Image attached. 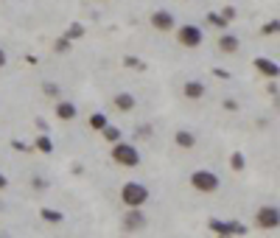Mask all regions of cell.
<instances>
[{
	"label": "cell",
	"instance_id": "10",
	"mask_svg": "<svg viewBox=\"0 0 280 238\" xmlns=\"http://www.w3.org/2000/svg\"><path fill=\"white\" fill-rule=\"evenodd\" d=\"M112 107L118 112H135V107H138V101H135V95L132 93H118L112 98Z\"/></svg>",
	"mask_w": 280,
	"mask_h": 238
},
{
	"label": "cell",
	"instance_id": "6",
	"mask_svg": "<svg viewBox=\"0 0 280 238\" xmlns=\"http://www.w3.org/2000/svg\"><path fill=\"white\" fill-rule=\"evenodd\" d=\"M208 227L216 233V236H244L246 227L241 221H221V219H210Z\"/></svg>",
	"mask_w": 280,
	"mask_h": 238
},
{
	"label": "cell",
	"instance_id": "25",
	"mask_svg": "<svg viewBox=\"0 0 280 238\" xmlns=\"http://www.w3.org/2000/svg\"><path fill=\"white\" fill-rule=\"evenodd\" d=\"M123 62H126L129 68H135V70H143V62H140V59H132V56H126Z\"/></svg>",
	"mask_w": 280,
	"mask_h": 238
},
{
	"label": "cell",
	"instance_id": "22",
	"mask_svg": "<svg viewBox=\"0 0 280 238\" xmlns=\"http://www.w3.org/2000/svg\"><path fill=\"white\" fill-rule=\"evenodd\" d=\"M278 31H280L278 20H272V23H266V26L261 28V34H263V37H275V34H278Z\"/></svg>",
	"mask_w": 280,
	"mask_h": 238
},
{
	"label": "cell",
	"instance_id": "11",
	"mask_svg": "<svg viewBox=\"0 0 280 238\" xmlns=\"http://www.w3.org/2000/svg\"><path fill=\"white\" fill-rule=\"evenodd\" d=\"M185 98H191V101H199L202 95H205V84L202 81H188V84L182 87Z\"/></svg>",
	"mask_w": 280,
	"mask_h": 238
},
{
	"label": "cell",
	"instance_id": "13",
	"mask_svg": "<svg viewBox=\"0 0 280 238\" xmlns=\"http://www.w3.org/2000/svg\"><path fill=\"white\" fill-rule=\"evenodd\" d=\"M238 45H241V42H238V37L224 34V37L219 40V51H221V53H236V51H238Z\"/></svg>",
	"mask_w": 280,
	"mask_h": 238
},
{
	"label": "cell",
	"instance_id": "17",
	"mask_svg": "<svg viewBox=\"0 0 280 238\" xmlns=\"http://www.w3.org/2000/svg\"><path fill=\"white\" fill-rule=\"evenodd\" d=\"M104 126H106V115H104V112H96V115H90V129L101 132Z\"/></svg>",
	"mask_w": 280,
	"mask_h": 238
},
{
	"label": "cell",
	"instance_id": "32",
	"mask_svg": "<svg viewBox=\"0 0 280 238\" xmlns=\"http://www.w3.org/2000/svg\"><path fill=\"white\" fill-rule=\"evenodd\" d=\"M6 185H9V179H6V177H3V174H0V191H3V188H6Z\"/></svg>",
	"mask_w": 280,
	"mask_h": 238
},
{
	"label": "cell",
	"instance_id": "23",
	"mask_svg": "<svg viewBox=\"0 0 280 238\" xmlns=\"http://www.w3.org/2000/svg\"><path fill=\"white\" fill-rule=\"evenodd\" d=\"M42 93L48 95V98H56V95H59V84H53V81H45V84H42Z\"/></svg>",
	"mask_w": 280,
	"mask_h": 238
},
{
	"label": "cell",
	"instance_id": "4",
	"mask_svg": "<svg viewBox=\"0 0 280 238\" xmlns=\"http://www.w3.org/2000/svg\"><path fill=\"white\" fill-rule=\"evenodd\" d=\"M176 42L182 45V48H188V51H193V48H199V45L205 42V34H202L199 26L185 23V26H179V31H176Z\"/></svg>",
	"mask_w": 280,
	"mask_h": 238
},
{
	"label": "cell",
	"instance_id": "19",
	"mask_svg": "<svg viewBox=\"0 0 280 238\" xmlns=\"http://www.w3.org/2000/svg\"><path fill=\"white\" fill-rule=\"evenodd\" d=\"M208 23H210V26H216V28H227L230 26L227 20L221 17V14H216V11H210V14H208Z\"/></svg>",
	"mask_w": 280,
	"mask_h": 238
},
{
	"label": "cell",
	"instance_id": "1",
	"mask_svg": "<svg viewBox=\"0 0 280 238\" xmlns=\"http://www.w3.org/2000/svg\"><path fill=\"white\" fill-rule=\"evenodd\" d=\"M121 202L126 207H143V204L149 202V188L143 185V182H126L121 188Z\"/></svg>",
	"mask_w": 280,
	"mask_h": 238
},
{
	"label": "cell",
	"instance_id": "30",
	"mask_svg": "<svg viewBox=\"0 0 280 238\" xmlns=\"http://www.w3.org/2000/svg\"><path fill=\"white\" fill-rule=\"evenodd\" d=\"M149 135H151V126H140L135 137H149Z\"/></svg>",
	"mask_w": 280,
	"mask_h": 238
},
{
	"label": "cell",
	"instance_id": "28",
	"mask_svg": "<svg viewBox=\"0 0 280 238\" xmlns=\"http://www.w3.org/2000/svg\"><path fill=\"white\" fill-rule=\"evenodd\" d=\"M224 110H227V112H236V110H238V104L233 101V98H227V101H224Z\"/></svg>",
	"mask_w": 280,
	"mask_h": 238
},
{
	"label": "cell",
	"instance_id": "16",
	"mask_svg": "<svg viewBox=\"0 0 280 238\" xmlns=\"http://www.w3.org/2000/svg\"><path fill=\"white\" fill-rule=\"evenodd\" d=\"M101 135H104L106 143H115V140H121V129H118V126H109V123H106V126L101 129Z\"/></svg>",
	"mask_w": 280,
	"mask_h": 238
},
{
	"label": "cell",
	"instance_id": "18",
	"mask_svg": "<svg viewBox=\"0 0 280 238\" xmlns=\"http://www.w3.org/2000/svg\"><path fill=\"white\" fill-rule=\"evenodd\" d=\"M36 149H39L42 154H51V152H53L51 137H48V135H36Z\"/></svg>",
	"mask_w": 280,
	"mask_h": 238
},
{
	"label": "cell",
	"instance_id": "21",
	"mask_svg": "<svg viewBox=\"0 0 280 238\" xmlns=\"http://www.w3.org/2000/svg\"><path fill=\"white\" fill-rule=\"evenodd\" d=\"M81 34H84V26H79V23H73V26H70V31H68L65 37H68L70 42H73V40H79Z\"/></svg>",
	"mask_w": 280,
	"mask_h": 238
},
{
	"label": "cell",
	"instance_id": "3",
	"mask_svg": "<svg viewBox=\"0 0 280 238\" xmlns=\"http://www.w3.org/2000/svg\"><path fill=\"white\" fill-rule=\"evenodd\" d=\"M191 185L196 188L199 194H213V191H219L221 179H219V174H213V171L199 168V171H193L191 174Z\"/></svg>",
	"mask_w": 280,
	"mask_h": 238
},
{
	"label": "cell",
	"instance_id": "26",
	"mask_svg": "<svg viewBox=\"0 0 280 238\" xmlns=\"http://www.w3.org/2000/svg\"><path fill=\"white\" fill-rule=\"evenodd\" d=\"M221 17H224V20L230 23V20L236 17V9H233V6H227V9H221Z\"/></svg>",
	"mask_w": 280,
	"mask_h": 238
},
{
	"label": "cell",
	"instance_id": "24",
	"mask_svg": "<svg viewBox=\"0 0 280 238\" xmlns=\"http://www.w3.org/2000/svg\"><path fill=\"white\" fill-rule=\"evenodd\" d=\"M53 48H56V51H59V53L70 51V40H68V37H59V40H56V45H53Z\"/></svg>",
	"mask_w": 280,
	"mask_h": 238
},
{
	"label": "cell",
	"instance_id": "20",
	"mask_svg": "<svg viewBox=\"0 0 280 238\" xmlns=\"http://www.w3.org/2000/svg\"><path fill=\"white\" fill-rule=\"evenodd\" d=\"M230 165H233V171H244V165H246L244 154H241V152H236L233 157H230Z\"/></svg>",
	"mask_w": 280,
	"mask_h": 238
},
{
	"label": "cell",
	"instance_id": "5",
	"mask_svg": "<svg viewBox=\"0 0 280 238\" xmlns=\"http://www.w3.org/2000/svg\"><path fill=\"white\" fill-rule=\"evenodd\" d=\"M255 224L261 230H278L280 227V210L275 204H263L261 210L255 213Z\"/></svg>",
	"mask_w": 280,
	"mask_h": 238
},
{
	"label": "cell",
	"instance_id": "2",
	"mask_svg": "<svg viewBox=\"0 0 280 238\" xmlns=\"http://www.w3.org/2000/svg\"><path fill=\"white\" fill-rule=\"evenodd\" d=\"M112 160L118 162V165H123V168H138V165H140V152L132 143H121V140H115Z\"/></svg>",
	"mask_w": 280,
	"mask_h": 238
},
{
	"label": "cell",
	"instance_id": "8",
	"mask_svg": "<svg viewBox=\"0 0 280 238\" xmlns=\"http://www.w3.org/2000/svg\"><path fill=\"white\" fill-rule=\"evenodd\" d=\"M174 14L168 9H157V11H151V26L157 28V31H171L174 28Z\"/></svg>",
	"mask_w": 280,
	"mask_h": 238
},
{
	"label": "cell",
	"instance_id": "14",
	"mask_svg": "<svg viewBox=\"0 0 280 238\" xmlns=\"http://www.w3.org/2000/svg\"><path fill=\"white\" fill-rule=\"evenodd\" d=\"M56 118H59V120H73V118H76V107H73L70 101L56 104Z\"/></svg>",
	"mask_w": 280,
	"mask_h": 238
},
{
	"label": "cell",
	"instance_id": "12",
	"mask_svg": "<svg viewBox=\"0 0 280 238\" xmlns=\"http://www.w3.org/2000/svg\"><path fill=\"white\" fill-rule=\"evenodd\" d=\"M174 143L179 146V149H193V146H196V135L188 132V129H182V132H176L174 135Z\"/></svg>",
	"mask_w": 280,
	"mask_h": 238
},
{
	"label": "cell",
	"instance_id": "7",
	"mask_svg": "<svg viewBox=\"0 0 280 238\" xmlns=\"http://www.w3.org/2000/svg\"><path fill=\"white\" fill-rule=\"evenodd\" d=\"M146 227V216H143V210L140 207H129V213L123 216V230L126 233H138V230Z\"/></svg>",
	"mask_w": 280,
	"mask_h": 238
},
{
	"label": "cell",
	"instance_id": "29",
	"mask_svg": "<svg viewBox=\"0 0 280 238\" xmlns=\"http://www.w3.org/2000/svg\"><path fill=\"white\" fill-rule=\"evenodd\" d=\"M34 188L36 191H42V188H48V182H45L42 177H34Z\"/></svg>",
	"mask_w": 280,
	"mask_h": 238
},
{
	"label": "cell",
	"instance_id": "15",
	"mask_svg": "<svg viewBox=\"0 0 280 238\" xmlns=\"http://www.w3.org/2000/svg\"><path fill=\"white\" fill-rule=\"evenodd\" d=\"M39 216H42V221H48V224H62V221H65V213L51 210V207H42V210H39Z\"/></svg>",
	"mask_w": 280,
	"mask_h": 238
},
{
	"label": "cell",
	"instance_id": "9",
	"mask_svg": "<svg viewBox=\"0 0 280 238\" xmlns=\"http://www.w3.org/2000/svg\"><path fill=\"white\" fill-rule=\"evenodd\" d=\"M255 70L261 73V76H266V79H278V62L275 59H266V56H258L255 59Z\"/></svg>",
	"mask_w": 280,
	"mask_h": 238
},
{
	"label": "cell",
	"instance_id": "27",
	"mask_svg": "<svg viewBox=\"0 0 280 238\" xmlns=\"http://www.w3.org/2000/svg\"><path fill=\"white\" fill-rule=\"evenodd\" d=\"M11 146H14L17 152H31V146H26V143H23V140H14V143H11Z\"/></svg>",
	"mask_w": 280,
	"mask_h": 238
},
{
	"label": "cell",
	"instance_id": "31",
	"mask_svg": "<svg viewBox=\"0 0 280 238\" xmlns=\"http://www.w3.org/2000/svg\"><path fill=\"white\" fill-rule=\"evenodd\" d=\"M6 62H9V56H6V51L0 48V68H6Z\"/></svg>",
	"mask_w": 280,
	"mask_h": 238
}]
</instances>
